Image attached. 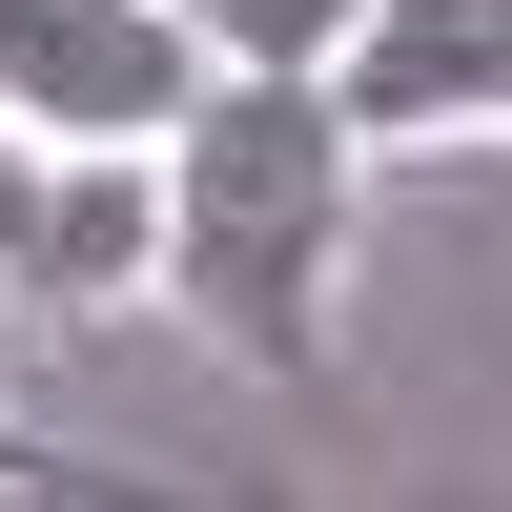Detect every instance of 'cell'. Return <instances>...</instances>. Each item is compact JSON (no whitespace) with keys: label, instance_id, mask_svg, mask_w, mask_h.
Returning <instances> with one entry per match:
<instances>
[{"label":"cell","instance_id":"cell-6","mask_svg":"<svg viewBox=\"0 0 512 512\" xmlns=\"http://www.w3.org/2000/svg\"><path fill=\"white\" fill-rule=\"evenodd\" d=\"M0 492H21V512H62V492H103V451H62L41 410H0Z\"/></svg>","mask_w":512,"mask_h":512},{"label":"cell","instance_id":"cell-4","mask_svg":"<svg viewBox=\"0 0 512 512\" xmlns=\"http://www.w3.org/2000/svg\"><path fill=\"white\" fill-rule=\"evenodd\" d=\"M164 287V144H41V246H21V308L41 328H103Z\"/></svg>","mask_w":512,"mask_h":512},{"label":"cell","instance_id":"cell-3","mask_svg":"<svg viewBox=\"0 0 512 512\" xmlns=\"http://www.w3.org/2000/svg\"><path fill=\"white\" fill-rule=\"evenodd\" d=\"M328 103H349L369 164L492 144V103H512V0H369V21L328 41Z\"/></svg>","mask_w":512,"mask_h":512},{"label":"cell","instance_id":"cell-8","mask_svg":"<svg viewBox=\"0 0 512 512\" xmlns=\"http://www.w3.org/2000/svg\"><path fill=\"white\" fill-rule=\"evenodd\" d=\"M492 144H512V103H492Z\"/></svg>","mask_w":512,"mask_h":512},{"label":"cell","instance_id":"cell-1","mask_svg":"<svg viewBox=\"0 0 512 512\" xmlns=\"http://www.w3.org/2000/svg\"><path fill=\"white\" fill-rule=\"evenodd\" d=\"M349 226H369V144L328 103V62H205V103L164 123V287L246 390H349Z\"/></svg>","mask_w":512,"mask_h":512},{"label":"cell","instance_id":"cell-7","mask_svg":"<svg viewBox=\"0 0 512 512\" xmlns=\"http://www.w3.org/2000/svg\"><path fill=\"white\" fill-rule=\"evenodd\" d=\"M21 246H41V144L0 123V308H21Z\"/></svg>","mask_w":512,"mask_h":512},{"label":"cell","instance_id":"cell-2","mask_svg":"<svg viewBox=\"0 0 512 512\" xmlns=\"http://www.w3.org/2000/svg\"><path fill=\"white\" fill-rule=\"evenodd\" d=\"M205 0H0V123L21 144H164L205 103Z\"/></svg>","mask_w":512,"mask_h":512},{"label":"cell","instance_id":"cell-5","mask_svg":"<svg viewBox=\"0 0 512 512\" xmlns=\"http://www.w3.org/2000/svg\"><path fill=\"white\" fill-rule=\"evenodd\" d=\"M349 21H369V0H205V41H226V62H328Z\"/></svg>","mask_w":512,"mask_h":512}]
</instances>
